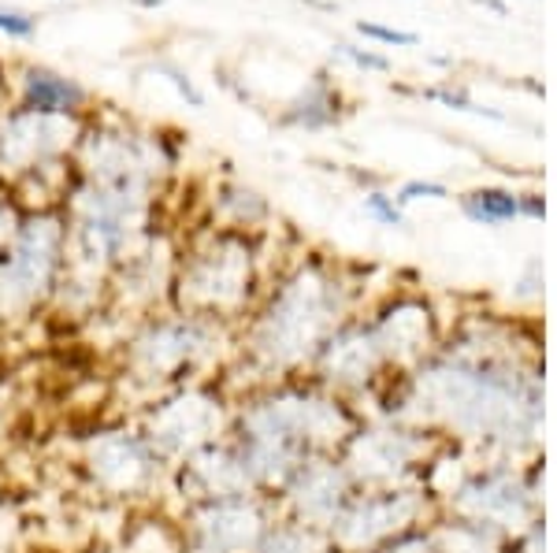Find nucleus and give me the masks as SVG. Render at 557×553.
<instances>
[{
  "instance_id": "nucleus-1",
  "label": "nucleus",
  "mask_w": 557,
  "mask_h": 553,
  "mask_svg": "<svg viewBox=\"0 0 557 553\" xmlns=\"http://www.w3.org/2000/svg\"><path fill=\"white\" fill-rule=\"evenodd\" d=\"M354 427L357 420L338 394L312 379H283L235 394L227 439L253 487L272 498L312 457L343 450Z\"/></svg>"
},
{
  "instance_id": "nucleus-2",
  "label": "nucleus",
  "mask_w": 557,
  "mask_h": 553,
  "mask_svg": "<svg viewBox=\"0 0 557 553\" xmlns=\"http://www.w3.org/2000/svg\"><path fill=\"white\" fill-rule=\"evenodd\" d=\"M343 312L338 287H331L317 272L294 275L238 324L235 364L227 376L246 368V390L301 379V372H312L327 338L343 327Z\"/></svg>"
},
{
  "instance_id": "nucleus-3",
  "label": "nucleus",
  "mask_w": 557,
  "mask_h": 553,
  "mask_svg": "<svg viewBox=\"0 0 557 553\" xmlns=\"http://www.w3.org/2000/svg\"><path fill=\"white\" fill-rule=\"evenodd\" d=\"M231 364H235V327L178 309H160L131 324L115 350L120 379L146 401L190 382L223 379Z\"/></svg>"
},
{
  "instance_id": "nucleus-4",
  "label": "nucleus",
  "mask_w": 557,
  "mask_h": 553,
  "mask_svg": "<svg viewBox=\"0 0 557 553\" xmlns=\"http://www.w3.org/2000/svg\"><path fill=\"white\" fill-rule=\"evenodd\" d=\"M257 267L249 242L238 235H209L175 261L172 309L235 327L253 312Z\"/></svg>"
},
{
  "instance_id": "nucleus-5",
  "label": "nucleus",
  "mask_w": 557,
  "mask_h": 553,
  "mask_svg": "<svg viewBox=\"0 0 557 553\" xmlns=\"http://www.w3.org/2000/svg\"><path fill=\"white\" fill-rule=\"evenodd\" d=\"M67 261V223L60 212L23 216L15 238L0 249V327H20L49 309Z\"/></svg>"
},
{
  "instance_id": "nucleus-6",
  "label": "nucleus",
  "mask_w": 557,
  "mask_h": 553,
  "mask_svg": "<svg viewBox=\"0 0 557 553\" xmlns=\"http://www.w3.org/2000/svg\"><path fill=\"white\" fill-rule=\"evenodd\" d=\"M231 405H235V398L227 394V387L220 379L190 382V387L168 390V394L146 401L141 413L134 416V424L141 427V435L157 450V457L168 468H175L190 453L227 439Z\"/></svg>"
},
{
  "instance_id": "nucleus-7",
  "label": "nucleus",
  "mask_w": 557,
  "mask_h": 553,
  "mask_svg": "<svg viewBox=\"0 0 557 553\" xmlns=\"http://www.w3.org/2000/svg\"><path fill=\"white\" fill-rule=\"evenodd\" d=\"M78 472L104 502L123 505L160 502L172 476V468L157 457L138 424H108L89 435L78 453Z\"/></svg>"
},
{
  "instance_id": "nucleus-8",
  "label": "nucleus",
  "mask_w": 557,
  "mask_h": 553,
  "mask_svg": "<svg viewBox=\"0 0 557 553\" xmlns=\"http://www.w3.org/2000/svg\"><path fill=\"white\" fill-rule=\"evenodd\" d=\"M428 510V487H357L327 528V542L335 553H372L398 535L424 528Z\"/></svg>"
},
{
  "instance_id": "nucleus-9",
  "label": "nucleus",
  "mask_w": 557,
  "mask_h": 553,
  "mask_svg": "<svg viewBox=\"0 0 557 553\" xmlns=\"http://www.w3.org/2000/svg\"><path fill=\"white\" fill-rule=\"evenodd\" d=\"M435 435L417 424H375L354 427V435L338 450V461L354 476L357 487H417L420 465H431Z\"/></svg>"
},
{
  "instance_id": "nucleus-10",
  "label": "nucleus",
  "mask_w": 557,
  "mask_h": 553,
  "mask_svg": "<svg viewBox=\"0 0 557 553\" xmlns=\"http://www.w3.org/2000/svg\"><path fill=\"white\" fill-rule=\"evenodd\" d=\"M275 516V502L268 494H242L186 505L175 513V524L183 535V553H257Z\"/></svg>"
},
{
  "instance_id": "nucleus-11",
  "label": "nucleus",
  "mask_w": 557,
  "mask_h": 553,
  "mask_svg": "<svg viewBox=\"0 0 557 553\" xmlns=\"http://www.w3.org/2000/svg\"><path fill=\"white\" fill-rule=\"evenodd\" d=\"M354 490L357 483L343 461H338V453H327V457H312L309 465L294 472L286 479V487L272 494V502L283 520L305 524V528L327 535V528L338 520V513L354 498Z\"/></svg>"
},
{
  "instance_id": "nucleus-12",
  "label": "nucleus",
  "mask_w": 557,
  "mask_h": 553,
  "mask_svg": "<svg viewBox=\"0 0 557 553\" xmlns=\"http://www.w3.org/2000/svg\"><path fill=\"white\" fill-rule=\"evenodd\" d=\"M168 490L183 502V510L201 502H220V498L260 494L231 439L205 445V450L190 453L183 465H175L172 476H168Z\"/></svg>"
},
{
  "instance_id": "nucleus-13",
  "label": "nucleus",
  "mask_w": 557,
  "mask_h": 553,
  "mask_svg": "<svg viewBox=\"0 0 557 553\" xmlns=\"http://www.w3.org/2000/svg\"><path fill=\"white\" fill-rule=\"evenodd\" d=\"M86 101V89L52 71H26L23 78V112L34 115H71Z\"/></svg>"
},
{
  "instance_id": "nucleus-14",
  "label": "nucleus",
  "mask_w": 557,
  "mask_h": 553,
  "mask_svg": "<svg viewBox=\"0 0 557 553\" xmlns=\"http://www.w3.org/2000/svg\"><path fill=\"white\" fill-rule=\"evenodd\" d=\"M257 553H335V550H331V542L323 531H312V528H305V524L275 516V524L268 528Z\"/></svg>"
},
{
  "instance_id": "nucleus-15",
  "label": "nucleus",
  "mask_w": 557,
  "mask_h": 553,
  "mask_svg": "<svg viewBox=\"0 0 557 553\" xmlns=\"http://www.w3.org/2000/svg\"><path fill=\"white\" fill-rule=\"evenodd\" d=\"M461 209L469 219L494 227V223H509L520 216V198L509 190H475L469 198H461Z\"/></svg>"
},
{
  "instance_id": "nucleus-16",
  "label": "nucleus",
  "mask_w": 557,
  "mask_h": 553,
  "mask_svg": "<svg viewBox=\"0 0 557 553\" xmlns=\"http://www.w3.org/2000/svg\"><path fill=\"white\" fill-rule=\"evenodd\" d=\"M372 553H450L443 542V531H438V524H424V528L409 531V535H398L394 542H386V546L372 550Z\"/></svg>"
},
{
  "instance_id": "nucleus-17",
  "label": "nucleus",
  "mask_w": 557,
  "mask_h": 553,
  "mask_svg": "<svg viewBox=\"0 0 557 553\" xmlns=\"http://www.w3.org/2000/svg\"><path fill=\"white\" fill-rule=\"evenodd\" d=\"M364 212L380 223V227H401V223H406V216H401V204L394 198H386V193H368Z\"/></svg>"
},
{
  "instance_id": "nucleus-18",
  "label": "nucleus",
  "mask_w": 557,
  "mask_h": 553,
  "mask_svg": "<svg viewBox=\"0 0 557 553\" xmlns=\"http://www.w3.org/2000/svg\"><path fill=\"white\" fill-rule=\"evenodd\" d=\"M38 30V20L26 12H12V8H0V34H8L12 41H26Z\"/></svg>"
},
{
  "instance_id": "nucleus-19",
  "label": "nucleus",
  "mask_w": 557,
  "mask_h": 553,
  "mask_svg": "<svg viewBox=\"0 0 557 553\" xmlns=\"http://www.w3.org/2000/svg\"><path fill=\"white\" fill-rule=\"evenodd\" d=\"M424 198H431V201H446L450 198V190H446L443 183H424V178H412V183H406L398 190V204H412V201H424Z\"/></svg>"
},
{
  "instance_id": "nucleus-20",
  "label": "nucleus",
  "mask_w": 557,
  "mask_h": 553,
  "mask_svg": "<svg viewBox=\"0 0 557 553\" xmlns=\"http://www.w3.org/2000/svg\"><path fill=\"white\" fill-rule=\"evenodd\" d=\"M20 223H23V212H20V204H15L12 190H0V249L12 242Z\"/></svg>"
},
{
  "instance_id": "nucleus-21",
  "label": "nucleus",
  "mask_w": 557,
  "mask_h": 553,
  "mask_svg": "<svg viewBox=\"0 0 557 553\" xmlns=\"http://www.w3.org/2000/svg\"><path fill=\"white\" fill-rule=\"evenodd\" d=\"M357 30L372 41H383V45H417V34L409 30H391V26H380V23H357Z\"/></svg>"
},
{
  "instance_id": "nucleus-22",
  "label": "nucleus",
  "mask_w": 557,
  "mask_h": 553,
  "mask_svg": "<svg viewBox=\"0 0 557 553\" xmlns=\"http://www.w3.org/2000/svg\"><path fill=\"white\" fill-rule=\"evenodd\" d=\"M164 75H168V78H172V86L178 89V93H183V97H186V101H190V104H194V109H201V104H205V97H201V93H197V89H194V83H190V78H186V75H183V71H178V67H164Z\"/></svg>"
},
{
  "instance_id": "nucleus-23",
  "label": "nucleus",
  "mask_w": 557,
  "mask_h": 553,
  "mask_svg": "<svg viewBox=\"0 0 557 553\" xmlns=\"http://www.w3.org/2000/svg\"><path fill=\"white\" fill-rule=\"evenodd\" d=\"M338 49H343L357 67H368V71H386V67H391L383 56H372V52H361V49H354V45H338Z\"/></svg>"
},
{
  "instance_id": "nucleus-24",
  "label": "nucleus",
  "mask_w": 557,
  "mask_h": 553,
  "mask_svg": "<svg viewBox=\"0 0 557 553\" xmlns=\"http://www.w3.org/2000/svg\"><path fill=\"white\" fill-rule=\"evenodd\" d=\"M475 4H487V8H494L498 15H506V4H502V0H475Z\"/></svg>"
},
{
  "instance_id": "nucleus-25",
  "label": "nucleus",
  "mask_w": 557,
  "mask_h": 553,
  "mask_svg": "<svg viewBox=\"0 0 557 553\" xmlns=\"http://www.w3.org/2000/svg\"><path fill=\"white\" fill-rule=\"evenodd\" d=\"M138 4H146V8H160L164 0H138Z\"/></svg>"
}]
</instances>
